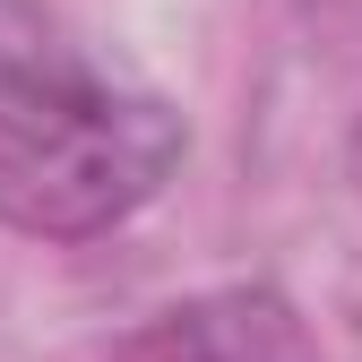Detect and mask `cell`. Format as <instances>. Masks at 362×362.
I'll use <instances>...</instances> for the list:
<instances>
[{"label":"cell","instance_id":"3957f363","mask_svg":"<svg viewBox=\"0 0 362 362\" xmlns=\"http://www.w3.org/2000/svg\"><path fill=\"white\" fill-rule=\"evenodd\" d=\"M354 156H362V129H354Z\"/></svg>","mask_w":362,"mask_h":362},{"label":"cell","instance_id":"7a4b0ae2","mask_svg":"<svg viewBox=\"0 0 362 362\" xmlns=\"http://www.w3.org/2000/svg\"><path fill=\"white\" fill-rule=\"evenodd\" d=\"M112 362H320L302 310L267 285H224L199 302H173L129 337Z\"/></svg>","mask_w":362,"mask_h":362},{"label":"cell","instance_id":"6da1fadb","mask_svg":"<svg viewBox=\"0 0 362 362\" xmlns=\"http://www.w3.org/2000/svg\"><path fill=\"white\" fill-rule=\"evenodd\" d=\"M173 95L104 61L61 9L0 0V224L35 242H95L129 224L181 164Z\"/></svg>","mask_w":362,"mask_h":362}]
</instances>
